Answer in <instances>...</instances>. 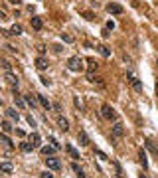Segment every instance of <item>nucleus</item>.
Listing matches in <instances>:
<instances>
[{"label": "nucleus", "instance_id": "nucleus-13", "mask_svg": "<svg viewBox=\"0 0 158 178\" xmlns=\"http://www.w3.org/2000/svg\"><path fill=\"white\" fill-rule=\"evenodd\" d=\"M4 79L10 83V85H18V75L12 73V71H6V75H4Z\"/></svg>", "mask_w": 158, "mask_h": 178}, {"label": "nucleus", "instance_id": "nucleus-35", "mask_svg": "<svg viewBox=\"0 0 158 178\" xmlns=\"http://www.w3.org/2000/svg\"><path fill=\"white\" fill-rule=\"evenodd\" d=\"M83 16H85L87 20H93V18H95V16H93V12H83Z\"/></svg>", "mask_w": 158, "mask_h": 178}, {"label": "nucleus", "instance_id": "nucleus-39", "mask_svg": "<svg viewBox=\"0 0 158 178\" xmlns=\"http://www.w3.org/2000/svg\"><path fill=\"white\" fill-rule=\"evenodd\" d=\"M6 18H8V16H6V14H4V12H2V10H0V22H2V20H6Z\"/></svg>", "mask_w": 158, "mask_h": 178}, {"label": "nucleus", "instance_id": "nucleus-6", "mask_svg": "<svg viewBox=\"0 0 158 178\" xmlns=\"http://www.w3.org/2000/svg\"><path fill=\"white\" fill-rule=\"evenodd\" d=\"M24 99H26V105H30V107H32V111L38 109V95L28 93V95H24Z\"/></svg>", "mask_w": 158, "mask_h": 178}, {"label": "nucleus", "instance_id": "nucleus-1", "mask_svg": "<svg viewBox=\"0 0 158 178\" xmlns=\"http://www.w3.org/2000/svg\"><path fill=\"white\" fill-rule=\"evenodd\" d=\"M67 69L69 71H83L85 69V59L79 56H73L67 59Z\"/></svg>", "mask_w": 158, "mask_h": 178}, {"label": "nucleus", "instance_id": "nucleus-17", "mask_svg": "<svg viewBox=\"0 0 158 178\" xmlns=\"http://www.w3.org/2000/svg\"><path fill=\"white\" fill-rule=\"evenodd\" d=\"M42 18H40V16H32V28H34V30H42Z\"/></svg>", "mask_w": 158, "mask_h": 178}, {"label": "nucleus", "instance_id": "nucleus-28", "mask_svg": "<svg viewBox=\"0 0 158 178\" xmlns=\"http://www.w3.org/2000/svg\"><path fill=\"white\" fill-rule=\"evenodd\" d=\"M42 153L46 154V156L47 154H53V153H56V147H42Z\"/></svg>", "mask_w": 158, "mask_h": 178}, {"label": "nucleus", "instance_id": "nucleus-33", "mask_svg": "<svg viewBox=\"0 0 158 178\" xmlns=\"http://www.w3.org/2000/svg\"><path fill=\"white\" fill-rule=\"evenodd\" d=\"M105 28H107V30H113V28H115V22H113V20H109V22L105 24Z\"/></svg>", "mask_w": 158, "mask_h": 178}, {"label": "nucleus", "instance_id": "nucleus-42", "mask_svg": "<svg viewBox=\"0 0 158 178\" xmlns=\"http://www.w3.org/2000/svg\"><path fill=\"white\" fill-rule=\"evenodd\" d=\"M154 89H156V95H158V79H156V85H154Z\"/></svg>", "mask_w": 158, "mask_h": 178}, {"label": "nucleus", "instance_id": "nucleus-2", "mask_svg": "<svg viewBox=\"0 0 158 178\" xmlns=\"http://www.w3.org/2000/svg\"><path fill=\"white\" fill-rule=\"evenodd\" d=\"M101 117L107 119V121H117V113H115V109H113L111 105H107V103L101 107Z\"/></svg>", "mask_w": 158, "mask_h": 178}, {"label": "nucleus", "instance_id": "nucleus-5", "mask_svg": "<svg viewBox=\"0 0 158 178\" xmlns=\"http://www.w3.org/2000/svg\"><path fill=\"white\" fill-rule=\"evenodd\" d=\"M111 135H113V139H121L124 135V127L121 125V123H115L113 129H111Z\"/></svg>", "mask_w": 158, "mask_h": 178}, {"label": "nucleus", "instance_id": "nucleus-12", "mask_svg": "<svg viewBox=\"0 0 158 178\" xmlns=\"http://www.w3.org/2000/svg\"><path fill=\"white\" fill-rule=\"evenodd\" d=\"M0 172H2V174H12L14 166L10 164V162H0Z\"/></svg>", "mask_w": 158, "mask_h": 178}, {"label": "nucleus", "instance_id": "nucleus-14", "mask_svg": "<svg viewBox=\"0 0 158 178\" xmlns=\"http://www.w3.org/2000/svg\"><path fill=\"white\" fill-rule=\"evenodd\" d=\"M65 150H67V154L71 156L73 160H79V158H81V156H79V153H77V150H75V148L71 147V144H67V147H65Z\"/></svg>", "mask_w": 158, "mask_h": 178}, {"label": "nucleus", "instance_id": "nucleus-36", "mask_svg": "<svg viewBox=\"0 0 158 178\" xmlns=\"http://www.w3.org/2000/svg\"><path fill=\"white\" fill-rule=\"evenodd\" d=\"M73 103H75V107H77V109H81V101L77 99V97H73Z\"/></svg>", "mask_w": 158, "mask_h": 178}, {"label": "nucleus", "instance_id": "nucleus-7", "mask_svg": "<svg viewBox=\"0 0 158 178\" xmlns=\"http://www.w3.org/2000/svg\"><path fill=\"white\" fill-rule=\"evenodd\" d=\"M107 12L109 14H123V6L117 2H111V4H107Z\"/></svg>", "mask_w": 158, "mask_h": 178}, {"label": "nucleus", "instance_id": "nucleus-24", "mask_svg": "<svg viewBox=\"0 0 158 178\" xmlns=\"http://www.w3.org/2000/svg\"><path fill=\"white\" fill-rule=\"evenodd\" d=\"M32 143H34V147H36V148H40V144H42V139H40V135H38V133H34V135H32Z\"/></svg>", "mask_w": 158, "mask_h": 178}, {"label": "nucleus", "instance_id": "nucleus-43", "mask_svg": "<svg viewBox=\"0 0 158 178\" xmlns=\"http://www.w3.org/2000/svg\"><path fill=\"white\" fill-rule=\"evenodd\" d=\"M140 178H146V176H144V174H140Z\"/></svg>", "mask_w": 158, "mask_h": 178}, {"label": "nucleus", "instance_id": "nucleus-4", "mask_svg": "<svg viewBox=\"0 0 158 178\" xmlns=\"http://www.w3.org/2000/svg\"><path fill=\"white\" fill-rule=\"evenodd\" d=\"M46 166L52 170H59L61 168V162H59V158H56V156H47L46 158Z\"/></svg>", "mask_w": 158, "mask_h": 178}, {"label": "nucleus", "instance_id": "nucleus-9", "mask_svg": "<svg viewBox=\"0 0 158 178\" xmlns=\"http://www.w3.org/2000/svg\"><path fill=\"white\" fill-rule=\"evenodd\" d=\"M36 95H38V103H40V105H42V107H43L46 111H50L52 107H53V105H52V103H50V101H47V99H46L43 95H40V93H36Z\"/></svg>", "mask_w": 158, "mask_h": 178}, {"label": "nucleus", "instance_id": "nucleus-23", "mask_svg": "<svg viewBox=\"0 0 158 178\" xmlns=\"http://www.w3.org/2000/svg\"><path fill=\"white\" fill-rule=\"evenodd\" d=\"M61 40L65 42V44H73V42H75V38H73L71 34H65V32H61Z\"/></svg>", "mask_w": 158, "mask_h": 178}, {"label": "nucleus", "instance_id": "nucleus-19", "mask_svg": "<svg viewBox=\"0 0 158 178\" xmlns=\"http://www.w3.org/2000/svg\"><path fill=\"white\" fill-rule=\"evenodd\" d=\"M79 143L83 144V147H87V144H89V137H87L85 131H79Z\"/></svg>", "mask_w": 158, "mask_h": 178}, {"label": "nucleus", "instance_id": "nucleus-38", "mask_svg": "<svg viewBox=\"0 0 158 178\" xmlns=\"http://www.w3.org/2000/svg\"><path fill=\"white\" fill-rule=\"evenodd\" d=\"M28 123H30L32 127H36V121H34V119H32V115H28Z\"/></svg>", "mask_w": 158, "mask_h": 178}, {"label": "nucleus", "instance_id": "nucleus-16", "mask_svg": "<svg viewBox=\"0 0 158 178\" xmlns=\"http://www.w3.org/2000/svg\"><path fill=\"white\" fill-rule=\"evenodd\" d=\"M6 117H8V119H12V121H16V123L20 121V113L16 111V109H8V111H6Z\"/></svg>", "mask_w": 158, "mask_h": 178}, {"label": "nucleus", "instance_id": "nucleus-25", "mask_svg": "<svg viewBox=\"0 0 158 178\" xmlns=\"http://www.w3.org/2000/svg\"><path fill=\"white\" fill-rule=\"evenodd\" d=\"M0 127H2V133H10V131H12V125H10V123L8 121H2V123H0Z\"/></svg>", "mask_w": 158, "mask_h": 178}, {"label": "nucleus", "instance_id": "nucleus-22", "mask_svg": "<svg viewBox=\"0 0 158 178\" xmlns=\"http://www.w3.org/2000/svg\"><path fill=\"white\" fill-rule=\"evenodd\" d=\"M138 158H140V162H142V168H148V160H146V153H144V150H140V153H138Z\"/></svg>", "mask_w": 158, "mask_h": 178}, {"label": "nucleus", "instance_id": "nucleus-32", "mask_svg": "<svg viewBox=\"0 0 158 178\" xmlns=\"http://www.w3.org/2000/svg\"><path fill=\"white\" fill-rule=\"evenodd\" d=\"M46 50H47V48L43 46V44H40V46H38V52H40V56H43V53H46Z\"/></svg>", "mask_w": 158, "mask_h": 178}, {"label": "nucleus", "instance_id": "nucleus-26", "mask_svg": "<svg viewBox=\"0 0 158 178\" xmlns=\"http://www.w3.org/2000/svg\"><path fill=\"white\" fill-rule=\"evenodd\" d=\"M85 62H87V66H89V73H93L97 69V62L95 59H85Z\"/></svg>", "mask_w": 158, "mask_h": 178}, {"label": "nucleus", "instance_id": "nucleus-30", "mask_svg": "<svg viewBox=\"0 0 158 178\" xmlns=\"http://www.w3.org/2000/svg\"><path fill=\"white\" fill-rule=\"evenodd\" d=\"M144 144H146V147H148V148L152 150V153H156V154H158V148L154 147V144H152V141H144Z\"/></svg>", "mask_w": 158, "mask_h": 178}, {"label": "nucleus", "instance_id": "nucleus-21", "mask_svg": "<svg viewBox=\"0 0 158 178\" xmlns=\"http://www.w3.org/2000/svg\"><path fill=\"white\" fill-rule=\"evenodd\" d=\"M22 34V26L20 24H14L12 28H10V36H20Z\"/></svg>", "mask_w": 158, "mask_h": 178}, {"label": "nucleus", "instance_id": "nucleus-18", "mask_svg": "<svg viewBox=\"0 0 158 178\" xmlns=\"http://www.w3.org/2000/svg\"><path fill=\"white\" fill-rule=\"evenodd\" d=\"M0 143H4V144H6V147H10V148L14 147V143L10 141V137H8L6 133H0Z\"/></svg>", "mask_w": 158, "mask_h": 178}, {"label": "nucleus", "instance_id": "nucleus-29", "mask_svg": "<svg viewBox=\"0 0 158 178\" xmlns=\"http://www.w3.org/2000/svg\"><path fill=\"white\" fill-rule=\"evenodd\" d=\"M0 66H2L4 69H6V71H12V63H10V62H6V59H2V62H0Z\"/></svg>", "mask_w": 158, "mask_h": 178}, {"label": "nucleus", "instance_id": "nucleus-31", "mask_svg": "<svg viewBox=\"0 0 158 178\" xmlns=\"http://www.w3.org/2000/svg\"><path fill=\"white\" fill-rule=\"evenodd\" d=\"M95 154L99 156V158H103V160H109V158H107V154L103 153V150H95Z\"/></svg>", "mask_w": 158, "mask_h": 178}, {"label": "nucleus", "instance_id": "nucleus-11", "mask_svg": "<svg viewBox=\"0 0 158 178\" xmlns=\"http://www.w3.org/2000/svg\"><path fill=\"white\" fill-rule=\"evenodd\" d=\"M14 103L18 105V109H24V107H26V99H24V95H18V93L14 91Z\"/></svg>", "mask_w": 158, "mask_h": 178}, {"label": "nucleus", "instance_id": "nucleus-40", "mask_svg": "<svg viewBox=\"0 0 158 178\" xmlns=\"http://www.w3.org/2000/svg\"><path fill=\"white\" fill-rule=\"evenodd\" d=\"M42 178H53V176L50 174V172H43V174H42Z\"/></svg>", "mask_w": 158, "mask_h": 178}, {"label": "nucleus", "instance_id": "nucleus-27", "mask_svg": "<svg viewBox=\"0 0 158 178\" xmlns=\"http://www.w3.org/2000/svg\"><path fill=\"white\" fill-rule=\"evenodd\" d=\"M71 170H73V172H75V174H77L79 178H85V174H83V170H81V168H79V166L75 164V162L71 164Z\"/></svg>", "mask_w": 158, "mask_h": 178}, {"label": "nucleus", "instance_id": "nucleus-20", "mask_svg": "<svg viewBox=\"0 0 158 178\" xmlns=\"http://www.w3.org/2000/svg\"><path fill=\"white\" fill-rule=\"evenodd\" d=\"M20 148L24 150V153H32V150H34L36 147H34V143H22V144H20Z\"/></svg>", "mask_w": 158, "mask_h": 178}, {"label": "nucleus", "instance_id": "nucleus-37", "mask_svg": "<svg viewBox=\"0 0 158 178\" xmlns=\"http://www.w3.org/2000/svg\"><path fill=\"white\" fill-rule=\"evenodd\" d=\"M16 135H18V137H26V133L22 131V129H16Z\"/></svg>", "mask_w": 158, "mask_h": 178}, {"label": "nucleus", "instance_id": "nucleus-34", "mask_svg": "<svg viewBox=\"0 0 158 178\" xmlns=\"http://www.w3.org/2000/svg\"><path fill=\"white\" fill-rule=\"evenodd\" d=\"M52 48H53V52H56V53H59V52H61V50H63V48H61V46H59V44H53Z\"/></svg>", "mask_w": 158, "mask_h": 178}, {"label": "nucleus", "instance_id": "nucleus-10", "mask_svg": "<svg viewBox=\"0 0 158 178\" xmlns=\"http://www.w3.org/2000/svg\"><path fill=\"white\" fill-rule=\"evenodd\" d=\"M95 48H97V52H99L103 57H111V48H107L105 44H99V46H95Z\"/></svg>", "mask_w": 158, "mask_h": 178}, {"label": "nucleus", "instance_id": "nucleus-8", "mask_svg": "<svg viewBox=\"0 0 158 178\" xmlns=\"http://www.w3.org/2000/svg\"><path fill=\"white\" fill-rule=\"evenodd\" d=\"M47 66H50V63H47V57H43V56H38L36 57V67L40 69V71L47 69Z\"/></svg>", "mask_w": 158, "mask_h": 178}, {"label": "nucleus", "instance_id": "nucleus-15", "mask_svg": "<svg viewBox=\"0 0 158 178\" xmlns=\"http://www.w3.org/2000/svg\"><path fill=\"white\" fill-rule=\"evenodd\" d=\"M57 125H59V129H61L63 133H67V131H69V123H67V119L59 117V119H57Z\"/></svg>", "mask_w": 158, "mask_h": 178}, {"label": "nucleus", "instance_id": "nucleus-41", "mask_svg": "<svg viewBox=\"0 0 158 178\" xmlns=\"http://www.w3.org/2000/svg\"><path fill=\"white\" fill-rule=\"evenodd\" d=\"M8 2H10V4H20L22 0H8Z\"/></svg>", "mask_w": 158, "mask_h": 178}, {"label": "nucleus", "instance_id": "nucleus-3", "mask_svg": "<svg viewBox=\"0 0 158 178\" xmlns=\"http://www.w3.org/2000/svg\"><path fill=\"white\" fill-rule=\"evenodd\" d=\"M127 77H129V83L133 85L134 89H137V91H142V81H140V79H138L133 71H129V73H127Z\"/></svg>", "mask_w": 158, "mask_h": 178}]
</instances>
